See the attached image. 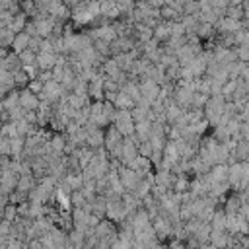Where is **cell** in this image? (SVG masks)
<instances>
[{
	"instance_id": "obj_1",
	"label": "cell",
	"mask_w": 249,
	"mask_h": 249,
	"mask_svg": "<svg viewBox=\"0 0 249 249\" xmlns=\"http://www.w3.org/2000/svg\"><path fill=\"white\" fill-rule=\"evenodd\" d=\"M111 124H115V128H117L123 136L134 134V119H132L130 109H117V113H115Z\"/></svg>"
},
{
	"instance_id": "obj_2",
	"label": "cell",
	"mask_w": 249,
	"mask_h": 249,
	"mask_svg": "<svg viewBox=\"0 0 249 249\" xmlns=\"http://www.w3.org/2000/svg\"><path fill=\"white\" fill-rule=\"evenodd\" d=\"M107 198V196H105ZM128 214V210L124 208L123 204V198L121 196H115V198H107V210H105V218L113 220L115 224H119L121 220H124Z\"/></svg>"
},
{
	"instance_id": "obj_3",
	"label": "cell",
	"mask_w": 249,
	"mask_h": 249,
	"mask_svg": "<svg viewBox=\"0 0 249 249\" xmlns=\"http://www.w3.org/2000/svg\"><path fill=\"white\" fill-rule=\"evenodd\" d=\"M47 14L53 16L54 19L66 23L70 19V16H72V8L64 0H49L47 2Z\"/></svg>"
},
{
	"instance_id": "obj_4",
	"label": "cell",
	"mask_w": 249,
	"mask_h": 249,
	"mask_svg": "<svg viewBox=\"0 0 249 249\" xmlns=\"http://www.w3.org/2000/svg\"><path fill=\"white\" fill-rule=\"evenodd\" d=\"M119 177H121V183H123V187H124V191H128V193H132L134 189H136V185L140 183V175L134 171V169H130L128 165H121L119 167Z\"/></svg>"
},
{
	"instance_id": "obj_5",
	"label": "cell",
	"mask_w": 249,
	"mask_h": 249,
	"mask_svg": "<svg viewBox=\"0 0 249 249\" xmlns=\"http://www.w3.org/2000/svg\"><path fill=\"white\" fill-rule=\"evenodd\" d=\"M175 173L171 169H156L154 171V185H158L160 189H163L165 193L167 191H173V185H175Z\"/></svg>"
},
{
	"instance_id": "obj_6",
	"label": "cell",
	"mask_w": 249,
	"mask_h": 249,
	"mask_svg": "<svg viewBox=\"0 0 249 249\" xmlns=\"http://www.w3.org/2000/svg\"><path fill=\"white\" fill-rule=\"evenodd\" d=\"M103 82H105V74H103V72H99L93 80L88 82V95L91 97V101H103V99H105Z\"/></svg>"
},
{
	"instance_id": "obj_7",
	"label": "cell",
	"mask_w": 249,
	"mask_h": 249,
	"mask_svg": "<svg viewBox=\"0 0 249 249\" xmlns=\"http://www.w3.org/2000/svg\"><path fill=\"white\" fill-rule=\"evenodd\" d=\"M138 156V144L132 140V136H124V140H123V148H121V158H119V161L123 163V165H128L134 158Z\"/></svg>"
},
{
	"instance_id": "obj_8",
	"label": "cell",
	"mask_w": 249,
	"mask_h": 249,
	"mask_svg": "<svg viewBox=\"0 0 249 249\" xmlns=\"http://www.w3.org/2000/svg\"><path fill=\"white\" fill-rule=\"evenodd\" d=\"M33 21H35V27H37V35L43 37V39L51 37V33L54 31V27L58 23V19H54L53 16H43V18L33 19Z\"/></svg>"
},
{
	"instance_id": "obj_9",
	"label": "cell",
	"mask_w": 249,
	"mask_h": 249,
	"mask_svg": "<svg viewBox=\"0 0 249 249\" xmlns=\"http://www.w3.org/2000/svg\"><path fill=\"white\" fill-rule=\"evenodd\" d=\"M39 103H41V99H39L37 93H33V91L27 89V88H21V89H19V105H21L25 111H37Z\"/></svg>"
},
{
	"instance_id": "obj_10",
	"label": "cell",
	"mask_w": 249,
	"mask_h": 249,
	"mask_svg": "<svg viewBox=\"0 0 249 249\" xmlns=\"http://www.w3.org/2000/svg\"><path fill=\"white\" fill-rule=\"evenodd\" d=\"M128 167H130V169H134V171H136L140 177H146L148 173H152V171H154V165H152L150 158L140 156V154H138V156H136V158H134V160L128 163Z\"/></svg>"
},
{
	"instance_id": "obj_11",
	"label": "cell",
	"mask_w": 249,
	"mask_h": 249,
	"mask_svg": "<svg viewBox=\"0 0 249 249\" xmlns=\"http://www.w3.org/2000/svg\"><path fill=\"white\" fill-rule=\"evenodd\" d=\"M132 37L136 39V43L144 45V43H148L150 39H154V29H152V27H148L146 23H134Z\"/></svg>"
},
{
	"instance_id": "obj_12",
	"label": "cell",
	"mask_w": 249,
	"mask_h": 249,
	"mask_svg": "<svg viewBox=\"0 0 249 249\" xmlns=\"http://www.w3.org/2000/svg\"><path fill=\"white\" fill-rule=\"evenodd\" d=\"M88 218H89V212L86 208H72V222H74V230H80V231H86L89 226H88Z\"/></svg>"
},
{
	"instance_id": "obj_13",
	"label": "cell",
	"mask_w": 249,
	"mask_h": 249,
	"mask_svg": "<svg viewBox=\"0 0 249 249\" xmlns=\"http://www.w3.org/2000/svg\"><path fill=\"white\" fill-rule=\"evenodd\" d=\"M56 58L58 54L56 53H37V66L39 70H53L54 64H56Z\"/></svg>"
},
{
	"instance_id": "obj_14",
	"label": "cell",
	"mask_w": 249,
	"mask_h": 249,
	"mask_svg": "<svg viewBox=\"0 0 249 249\" xmlns=\"http://www.w3.org/2000/svg\"><path fill=\"white\" fill-rule=\"evenodd\" d=\"M29 41H31V35H27L25 31H19V33H16V37H14V43H12V53H16V54H19L21 51H25V49H29Z\"/></svg>"
},
{
	"instance_id": "obj_15",
	"label": "cell",
	"mask_w": 249,
	"mask_h": 249,
	"mask_svg": "<svg viewBox=\"0 0 249 249\" xmlns=\"http://www.w3.org/2000/svg\"><path fill=\"white\" fill-rule=\"evenodd\" d=\"M195 33L198 35L200 41H212V39H216V27H214L212 23L200 21V23L196 25V31H195Z\"/></svg>"
},
{
	"instance_id": "obj_16",
	"label": "cell",
	"mask_w": 249,
	"mask_h": 249,
	"mask_svg": "<svg viewBox=\"0 0 249 249\" xmlns=\"http://www.w3.org/2000/svg\"><path fill=\"white\" fill-rule=\"evenodd\" d=\"M66 142H68V136H66L64 132H53V136H51V140H49L53 152H56V154H64Z\"/></svg>"
},
{
	"instance_id": "obj_17",
	"label": "cell",
	"mask_w": 249,
	"mask_h": 249,
	"mask_svg": "<svg viewBox=\"0 0 249 249\" xmlns=\"http://www.w3.org/2000/svg\"><path fill=\"white\" fill-rule=\"evenodd\" d=\"M27 21H29V18H27V16H25L23 12H19V14L12 16V19H10L8 27H10V29H12L14 33H19V31H23V29H25Z\"/></svg>"
},
{
	"instance_id": "obj_18",
	"label": "cell",
	"mask_w": 249,
	"mask_h": 249,
	"mask_svg": "<svg viewBox=\"0 0 249 249\" xmlns=\"http://www.w3.org/2000/svg\"><path fill=\"white\" fill-rule=\"evenodd\" d=\"M25 150V136H12L10 138V156L12 158H19L21 152Z\"/></svg>"
},
{
	"instance_id": "obj_19",
	"label": "cell",
	"mask_w": 249,
	"mask_h": 249,
	"mask_svg": "<svg viewBox=\"0 0 249 249\" xmlns=\"http://www.w3.org/2000/svg\"><path fill=\"white\" fill-rule=\"evenodd\" d=\"M154 37L160 41V43H165L169 37H171V21H163L154 29Z\"/></svg>"
},
{
	"instance_id": "obj_20",
	"label": "cell",
	"mask_w": 249,
	"mask_h": 249,
	"mask_svg": "<svg viewBox=\"0 0 249 249\" xmlns=\"http://www.w3.org/2000/svg\"><path fill=\"white\" fill-rule=\"evenodd\" d=\"M226 218L228 216H226L224 208H216L212 218H210V228L212 230H226Z\"/></svg>"
},
{
	"instance_id": "obj_21",
	"label": "cell",
	"mask_w": 249,
	"mask_h": 249,
	"mask_svg": "<svg viewBox=\"0 0 249 249\" xmlns=\"http://www.w3.org/2000/svg\"><path fill=\"white\" fill-rule=\"evenodd\" d=\"M160 16H161L163 21H179V19H181V14H179L171 4H163V6L160 8Z\"/></svg>"
},
{
	"instance_id": "obj_22",
	"label": "cell",
	"mask_w": 249,
	"mask_h": 249,
	"mask_svg": "<svg viewBox=\"0 0 249 249\" xmlns=\"http://www.w3.org/2000/svg\"><path fill=\"white\" fill-rule=\"evenodd\" d=\"M2 105L8 109V111H12V109H16L18 105H19V89L18 88H14V89H10L8 93H6V97L2 99Z\"/></svg>"
},
{
	"instance_id": "obj_23",
	"label": "cell",
	"mask_w": 249,
	"mask_h": 249,
	"mask_svg": "<svg viewBox=\"0 0 249 249\" xmlns=\"http://www.w3.org/2000/svg\"><path fill=\"white\" fill-rule=\"evenodd\" d=\"M64 181L72 187V191H80L82 189V185H84V175H82V171H68L66 175H64Z\"/></svg>"
},
{
	"instance_id": "obj_24",
	"label": "cell",
	"mask_w": 249,
	"mask_h": 249,
	"mask_svg": "<svg viewBox=\"0 0 249 249\" xmlns=\"http://www.w3.org/2000/svg\"><path fill=\"white\" fill-rule=\"evenodd\" d=\"M113 105H115L117 109H132L136 103L132 101V97H130L128 93H124V91H121V89H119V93H117V99L113 101Z\"/></svg>"
},
{
	"instance_id": "obj_25",
	"label": "cell",
	"mask_w": 249,
	"mask_h": 249,
	"mask_svg": "<svg viewBox=\"0 0 249 249\" xmlns=\"http://www.w3.org/2000/svg\"><path fill=\"white\" fill-rule=\"evenodd\" d=\"M4 68L8 72H16V70H19L23 66H21V60H19V56L16 53H8V56L4 58Z\"/></svg>"
},
{
	"instance_id": "obj_26",
	"label": "cell",
	"mask_w": 249,
	"mask_h": 249,
	"mask_svg": "<svg viewBox=\"0 0 249 249\" xmlns=\"http://www.w3.org/2000/svg\"><path fill=\"white\" fill-rule=\"evenodd\" d=\"M12 76H14V84H16V88H18V89L27 88V84H29V80H31V78L25 74V70H23V68H19V70L12 72Z\"/></svg>"
},
{
	"instance_id": "obj_27",
	"label": "cell",
	"mask_w": 249,
	"mask_h": 249,
	"mask_svg": "<svg viewBox=\"0 0 249 249\" xmlns=\"http://www.w3.org/2000/svg\"><path fill=\"white\" fill-rule=\"evenodd\" d=\"M189 187H191V179L187 177V175H177L175 177V185H173V191L175 193H187L189 191Z\"/></svg>"
},
{
	"instance_id": "obj_28",
	"label": "cell",
	"mask_w": 249,
	"mask_h": 249,
	"mask_svg": "<svg viewBox=\"0 0 249 249\" xmlns=\"http://www.w3.org/2000/svg\"><path fill=\"white\" fill-rule=\"evenodd\" d=\"M93 47H95V51H97L99 56H103V58H109L111 56V43L101 41V39H95L93 41Z\"/></svg>"
},
{
	"instance_id": "obj_29",
	"label": "cell",
	"mask_w": 249,
	"mask_h": 249,
	"mask_svg": "<svg viewBox=\"0 0 249 249\" xmlns=\"http://www.w3.org/2000/svg\"><path fill=\"white\" fill-rule=\"evenodd\" d=\"M14 37H16V33L10 29V27H2L0 29V45L2 47H12V43H14Z\"/></svg>"
},
{
	"instance_id": "obj_30",
	"label": "cell",
	"mask_w": 249,
	"mask_h": 249,
	"mask_svg": "<svg viewBox=\"0 0 249 249\" xmlns=\"http://www.w3.org/2000/svg\"><path fill=\"white\" fill-rule=\"evenodd\" d=\"M0 134L2 136H18V126H16V121H8V123H2L0 124Z\"/></svg>"
},
{
	"instance_id": "obj_31",
	"label": "cell",
	"mask_w": 249,
	"mask_h": 249,
	"mask_svg": "<svg viewBox=\"0 0 249 249\" xmlns=\"http://www.w3.org/2000/svg\"><path fill=\"white\" fill-rule=\"evenodd\" d=\"M208 121L206 119H202V121H196V123H191L189 124V130L191 132H195V134H198V136H204V132L208 130Z\"/></svg>"
},
{
	"instance_id": "obj_32",
	"label": "cell",
	"mask_w": 249,
	"mask_h": 249,
	"mask_svg": "<svg viewBox=\"0 0 249 249\" xmlns=\"http://www.w3.org/2000/svg\"><path fill=\"white\" fill-rule=\"evenodd\" d=\"M70 200H72V208H86V204H88V198L84 196L82 191H74L70 195Z\"/></svg>"
},
{
	"instance_id": "obj_33",
	"label": "cell",
	"mask_w": 249,
	"mask_h": 249,
	"mask_svg": "<svg viewBox=\"0 0 249 249\" xmlns=\"http://www.w3.org/2000/svg\"><path fill=\"white\" fill-rule=\"evenodd\" d=\"M226 16H228V18H233V19H243V16H245L243 4H239V6L230 4V6H228V10H226Z\"/></svg>"
},
{
	"instance_id": "obj_34",
	"label": "cell",
	"mask_w": 249,
	"mask_h": 249,
	"mask_svg": "<svg viewBox=\"0 0 249 249\" xmlns=\"http://www.w3.org/2000/svg\"><path fill=\"white\" fill-rule=\"evenodd\" d=\"M18 56H19V60H21V66H27V64H35V60H37V53H33L31 49H25V51H21Z\"/></svg>"
},
{
	"instance_id": "obj_35",
	"label": "cell",
	"mask_w": 249,
	"mask_h": 249,
	"mask_svg": "<svg viewBox=\"0 0 249 249\" xmlns=\"http://www.w3.org/2000/svg\"><path fill=\"white\" fill-rule=\"evenodd\" d=\"M19 8H21V12H23L27 18H31V16L37 12V2H35V0H21V2H19Z\"/></svg>"
},
{
	"instance_id": "obj_36",
	"label": "cell",
	"mask_w": 249,
	"mask_h": 249,
	"mask_svg": "<svg viewBox=\"0 0 249 249\" xmlns=\"http://www.w3.org/2000/svg\"><path fill=\"white\" fill-rule=\"evenodd\" d=\"M4 220H8V222H16L18 220V206L16 204L8 202L4 206Z\"/></svg>"
},
{
	"instance_id": "obj_37",
	"label": "cell",
	"mask_w": 249,
	"mask_h": 249,
	"mask_svg": "<svg viewBox=\"0 0 249 249\" xmlns=\"http://www.w3.org/2000/svg\"><path fill=\"white\" fill-rule=\"evenodd\" d=\"M8 200H10L12 204H16V206H18V204H21V202H25V200H27V193H21V191H18V189H16V191H12V193L8 195Z\"/></svg>"
},
{
	"instance_id": "obj_38",
	"label": "cell",
	"mask_w": 249,
	"mask_h": 249,
	"mask_svg": "<svg viewBox=\"0 0 249 249\" xmlns=\"http://www.w3.org/2000/svg\"><path fill=\"white\" fill-rule=\"evenodd\" d=\"M235 54H237V60L249 64V45H237L235 47Z\"/></svg>"
},
{
	"instance_id": "obj_39",
	"label": "cell",
	"mask_w": 249,
	"mask_h": 249,
	"mask_svg": "<svg viewBox=\"0 0 249 249\" xmlns=\"http://www.w3.org/2000/svg\"><path fill=\"white\" fill-rule=\"evenodd\" d=\"M187 29L181 21H171V37H185Z\"/></svg>"
},
{
	"instance_id": "obj_40",
	"label": "cell",
	"mask_w": 249,
	"mask_h": 249,
	"mask_svg": "<svg viewBox=\"0 0 249 249\" xmlns=\"http://www.w3.org/2000/svg\"><path fill=\"white\" fill-rule=\"evenodd\" d=\"M198 10L200 8L196 0H183V14H196Z\"/></svg>"
},
{
	"instance_id": "obj_41",
	"label": "cell",
	"mask_w": 249,
	"mask_h": 249,
	"mask_svg": "<svg viewBox=\"0 0 249 249\" xmlns=\"http://www.w3.org/2000/svg\"><path fill=\"white\" fill-rule=\"evenodd\" d=\"M43 88H45V82H41L39 78H33V80H29V84H27V89H31L33 93H41L43 91Z\"/></svg>"
},
{
	"instance_id": "obj_42",
	"label": "cell",
	"mask_w": 249,
	"mask_h": 249,
	"mask_svg": "<svg viewBox=\"0 0 249 249\" xmlns=\"http://www.w3.org/2000/svg\"><path fill=\"white\" fill-rule=\"evenodd\" d=\"M152 152H154V148H152L150 140H144V142H140V144H138V154H140V156L150 158V156H152Z\"/></svg>"
},
{
	"instance_id": "obj_43",
	"label": "cell",
	"mask_w": 249,
	"mask_h": 249,
	"mask_svg": "<svg viewBox=\"0 0 249 249\" xmlns=\"http://www.w3.org/2000/svg\"><path fill=\"white\" fill-rule=\"evenodd\" d=\"M0 156H10V138L0 134Z\"/></svg>"
},
{
	"instance_id": "obj_44",
	"label": "cell",
	"mask_w": 249,
	"mask_h": 249,
	"mask_svg": "<svg viewBox=\"0 0 249 249\" xmlns=\"http://www.w3.org/2000/svg\"><path fill=\"white\" fill-rule=\"evenodd\" d=\"M39 53H54V43H53V39H43L41 41V49H39Z\"/></svg>"
},
{
	"instance_id": "obj_45",
	"label": "cell",
	"mask_w": 249,
	"mask_h": 249,
	"mask_svg": "<svg viewBox=\"0 0 249 249\" xmlns=\"http://www.w3.org/2000/svg\"><path fill=\"white\" fill-rule=\"evenodd\" d=\"M23 70H25V74H27L31 80H33V78H37V76H39V72H41V70H39V66H37V62H35V64H27V66H23Z\"/></svg>"
},
{
	"instance_id": "obj_46",
	"label": "cell",
	"mask_w": 249,
	"mask_h": 249,
	"mask_svg": "<svg viewBox=\"0 0 249 249\" xmlns=\"http://www.w3.org/2000/svg\"><path fill=\"white\" fill-rule=\"evenodd\" d=\"M41 41H43V37H39V35L31 37V41H29V49H31L33 53H39V49H41Z\"/></svg>"
},
{
	"instance_id": "obj_47",
	"label": "cell",
	"mask_w": 249,
	"mask_h": 249,
	"mask_svg": "<svg viewBox=\"0 0 249 249\" xmlns=\"http://www.w3.org/2000/svg\"><path fill=\"white\" fill-rule=\"evenodd\" d=\"M37 78H39L41 82H49V80H54V76H53V70H41Z\"/></svg>"
},
{
	"instance_id": "obj_48",
	"label": "cell",
	"mask_w": 249,
	"mask_h": 249,
	"mask_svg": "<svg viewBox=\"0 0 249 249\" xmlns=\"http://www.w3.org/2000/svg\"><path fill=\"white\" fill-rule=\"evenodd\" d=\"M23 119H25L29 124H37V111H25Z\"/></svg>"
},
{
	"instance_id": "obj_49",
	"label": "cell",
	"mask_w": 249,
	"mask_h": 249,
	"mask_svg": "<svg viewBox=\"0 0 249 249\" xmlns=\"http://www.w3.org/2000/svg\"><path fill=\"white\" fill-rule=\"evenodd\" d=\"M25 249H45V245L41 243V239H31L25 243Z\"/></svg>"
},
{
	"instance_id": "obj_50",
	"label": "cell",
	"mask_w": 249,
	"mask_h": 249,
	"mask_svg": "<svg viewBox=\"0 0 249 249\" xmlns=\"http://www.w3.org/2000/svg\"><path fill=\"white\" fill-rule=\"evenodd\" d=\"M148 4H150L152 8H158V10H160V8L165 4V0H148Z\"/></svg>"
},
{
	"instance_id": "obj_51",
	"label": "cell",
	"mask_w": 249,
	"mask_h": 249,
	"mask_svg": "<svg viewBox=\"0 0 249 249\" xmlns=\"http://www.w3.org/2000/svg\"><path fill=\"white\" fill-rule=\"evenodd\" d=\"M6 56H8V49L0 45V58H6Z\"/></svg>"
},
{
	"instance_id": "obj_52",
	"label": "cell",
	"mask_w": 249,
	"mask_h": 249,
	"mask_svg": "<svg viewBox=\"0 0 249 249\" xmlns=\"http://www.w3.org/2000/svg\"><path fill=\"white\" fill-rule=\"evenodd\" d=\"M10 2H14V0H0V6H4V8H6Z\"/></svg>"
},
{
	"instance_id": "obj_53",
	"label": "cell",
	"mask_w": 249,
	"mask_h": 249,
	"mask_svg": "<svg viewBox=\"0 0 249 249\" xmlns=\"http://www.w3.org/2000/svg\"><path fill=\"white\" fill-rule=\"evenodd\" d=\"M228 249H243L239 243H235V245H231V247H228Z\"/></svg>"
},
{
	"instance_id": "obj_54",
	"label": "cell",
	"mask_w": 249,
	"mask_h": 249,
	"mask_svg": "<svg viewBox=\"0 0 249 249\" xmlns=\"http://www.w3.org/2000/svg\"><path fill=\"white\" fill-rule=\"evenodd\" d=\"M173 2H175V0H165V4H173Z\"/></svg>"
},
{
	"instance_id": "obj_55",
	"label": "cell",
	"mask_w": 249,
	"mask_h": 249,
	"mask_svg": "<svg viewBox=\"0 0 249 249\" xmlns=\"http://www.w3.org/2000/svg\"><path fill=\"white\" fill-rule=\"evenodd\" d=\"M196 2H200V0H196Z\"/></svg>"
}]
</instances>
